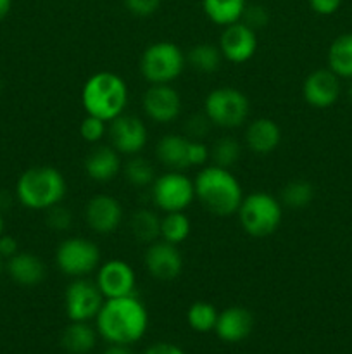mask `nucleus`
<instances>
[{"label":"nucleus","mask_w":352,"mask_h":354,"mask_svg":"<svg viewBox=\"0 0 352 354\" xmlns=\"http://www.w3.org/2000/svg\"><path fill=\"white\" fill-rule=\"evenodd\" d=\"M97 332L110 344L140 341L148 328V311L135 296L106 299L97 315Z\"/></svg>","instance_id":"obj_1"},{"label":"nucleus","mask_w":352,"mask_h":354,"mask_svg":"<svg viewBox=\"0 0 352 354\" xmlns=\"http://www.w3.org/2000/svg\"><path fill=\"white\" fill-rule=\"evenodd\" d=\"M195 199L202 204L206 211L219 218H228L237 214L242 201L244 189L231 169L221 166H204L193 180Z\"/></svg>","instance_id":"obj_2"},{"label":"nucleus","mask_w":352,"mask_h":354,"mask_svg":"<svg viewBox=\"0 0 352 354\" xmlns=\"http://www.w3.org/2000/svg\"><path fill=\"white\" fill-rule=\"evenodd\" d=\"M68 183L64 175L52 166H35L21 173L16 183V197L31 211H47L64 201Z\"/></svg>","instance_id":"obj_3"},{"label":"nucleus","mask_w":352,"mask_h":354,"mask_svg":"<svg viewBox=\"0 0 352 354\" xmlns=\"http://www.w3.org/2000/svg\"><path fill=\"white\" fill-rule=\"evenodd\" d=\"M81 104L86 114L110 123L114 118L121 116L128 106L126 82L116 73H95L83 85Z\"/></svg>","instance_id":"obj_4"},{"label":"nucleus","mask_w":352,"mask_h":354,"mask_svg":"<svg viewBox=\"0 0 352 354\" xmlns=\"http://www.w3.org/2000/svg\"><path fill=\"white\" fill-rule=\"evenodd\" d=\"M237 214L245 234L264 239L275 234L282 225L283 204L268 192H252L244 197Z\"/></svg>","instance_id":"obj_5"},{"label":"nucleus","mask_w":352,"mask_h":354,"mask_svg":"<svg viewBox=\"0 0 352 354\" xmlns=\"http://www.w3.org/2000/svg\"><path fill=\"white\" fill-rule=\"evenodd\" d=\"M186 54L173 41H155L140 57V73L150 85H171L182 76Z\"/></svg>","instance_id":"obj_6"},{"label":"nucleus","mask_w":352,"mask_h":354,"mask_svg":"<svg viewBox=\"0 0 352 354\" xmlns=\"http://www.w3.org/2000/svg\"><path fill=\"white\" fill-rule=\"evenodd\" d=\"M251 113V102L242 90L235 86H219L207 93L204 102V114L211 124L233 130L247 121Z\"/></svg>","instance_id":"obj_7"},{"label":"nucleus","mask_w":352,"mask_h":354,"mask_svg":"<svg viewBox=\"0 0 352 354\" xmlns=\"http://www.w3.org/2000/svg\"><path fill=\"white\" fill-rule=\"evenodd\" d=\"M55 265L71 279L88 277L100 266V251L97 244L85 237H69L55 251Z\"/></svg>","instance_id":"obj_8"},{"label":"nucleus","mask_w":352,"mask_h":354,"mask_svg":"<svg viewBox=\"0 0 352 354\" xmlns=\"http://www.w3.org/2000/svg\"><path fill=\"white\" fill-rule=\"evenodd\" d=\"M152 201L155 206L164 213H175V211H185L195 199V187L193 180L183 171H173L161 176H155L152 183Z\"/></svg>","instance_id":"obj_9"},{"label":"nucleus","mask_w":352,"mask_h":354,"mask_svg":"<svg viewBox=\"0 0 352 354\" xmlns=\"http://www.w3.org/2000/svg\"><path fill=\"white\" fill-rule=\"evenodd\" d=\"M104 301L106 297L100 292L97 282L86 277L72 279L64 294L66 315L71 322H90L97 318Z\"/></svg>","instance_id":"obj_10"},{"label":"nucleus","mask_w":352,"mask_h":354,"mask_svg":"<svg viewBox=\"0 0 352 354\" xmlns=\"http://www.w3.org/2000/svg\"><path fill=\"white\" fill-rule=\"evenodd\" d=\"M110 145L121 156H137L145 149L148 140V130L140 118L133 114H121L110 121L109 128Z\"/></svg>","instance_id":"obj_11"},{"label":"nucleus","mask_w":352,"mask_h":354,"mask_svg":"<svg viewBox=\"0 0 352 354\" xmlns=\"http://www.w3.org/2000/svg\"><path fill=\"white\" fill-rule=\"evenodd\" d=\"M97 286L106 299L135 296L137 275L123 259H109L97 268Z\"/></svg>","instance_id":"obj_12"},{"label":"nucleus","mask_w":352,"mask_h":354,"mask_svg":"<svg viewBox=\"0 0 352 354\" xmlns=\"http://www.w3.org/2000/svg\"><path fill=\"white\" fill-rule=\"evenodd\" d=\"M144 265L152 279L161 280V282H171L182 275L183 256L178 245L159 239V241L148 244L144 254Z\"/></svg>","instance_id":"obj_13"},{"label":"nucleus","mask_w":352,"mask_h":354,"mask_svg":"<svg viewBox=\"0 0 352 354\" xmlns=\"http://www.w3.org/2000/svg\"><path fill=\"white\" fill-rule=\"evenodd\" d=\"M257 31L247 26L244 21H238L230 26H224L217 47L226 61L233 62V64H242L254 57L257 52Z\"/></svg>","instance_id":"obj_14"},{"label":"nucleus","mask_w":352,"mask_h":354,"mask_svg":"<svg viewBox=\"0 0 352 354\" xmlns=\"http://www.w3.org/2000/svg\"><path fill=\"white\" fill-rule=\"evenodd\" d=\"M141 106L152 121L168 124L182 114V97L173 85H150L145 90Z\"/></svg>","instance_id":"obj_15"},{"label":"nucleus","mask_w":352,"mask_h":354,"mask_svg":"<svg viewBox=\"0 0 352 354\" xmlns=\"http://www.w3.org/2000/svg\"><path fill=\"white\" fill-rule=\"evenodd\" d=\"M85 221L90 230L99 235H109L119 228L123 221V207L113 196L99 194L86 203Z\"/></svg>","instance_id":"obj_16"},{"label":"nucleus","mask_w":352,"mask_h":354,"mask_svg":"<svg viewBox=\"0 0 352 354\" xmlns=\"http://www.w3.org/2000/svg\"><path fill=\"white\" fill-rule=\"evenodd\" d=\"M302 95L311 107H331L340 97V78L331 69H316L304 80Z\"/></svg>","instance_id":"obj_17"},{"label":"nucleus","mask_w":352,"mask_h":354,"mask_svg":"<svg viewBox=\"0 0 352 354\" xmlns=\"http://www.w3.org/2000/svg\"><path fill=\"white\" fill-rule=\"evenodd\" d=\"M254 328V317L248 310L242 306L226 308L219 313L214 332L224 342H242L251 335Z\"/></svg>","instance_id":"obj_18"},{"label":"nucleus","mask_w":352,"mask_h":354,"mask_svg":"<svg viewBox=\"0 0 352 354\" xmlns=\"http://www.w3.org/2000/svg\"><path fill=\"white\" fill-rule=\"evenodd\" d=\"M123 169L121 154L113 145H99L85 159V173L97 183H109Z\"/></svg>","instance_id":"obj_19"},{"label":"nucleus","mask_w":352,"mask_h":354,"mask_svg":"<svg viewBox=\"0 0 352 354\" xmlns=\"http://www.w3.org/2000/svg\"><path fill=\"white\" fill-rule=\"evenodd\" d=\"M282 142V130L271 118H257L251 121L245 130V144L248 151L257 156H268L278 149Z\"/></svg>","instance_id":"obj_20"},{"label":"nucleus","mask_w":352,"mask_h":354,"mask_svg":"<svg viewBox=\"0 0 352 354\" xmlns=\"http://www.w3.org/2000/svg\"><path fill=\"white\" fill-rule=\"evenodd\" d=\"M7 273L21 287H35L43 282L47 275L43 261L33 252H17L7 259Z\"/></svg>","instance_id":"obj_21"},{"label":"nucleus","mask_w":352,"mask_h":354,"mask_svg":"<svg viewBox=\"0 0 352 354\" xmlns=\"http://www.w3.org/2000/svg\"><path fill=\"white\" fill-rule=\"evenodd\" d=\"M155 156L166 168L183 171L190 168V138L185 135H166L155 145Z\"/></svg>","instance_id":"obj_22"},{"label":"nucleus","mask_w":352,"mask_h":354,"mask_svg":"<svg viewBox=\"0 0 352 354\" xmlns=\"http://www.w3.org/2000/svg\"><path fill=\"white\" fill-rule=\"evenodd\" d=\"M247 6V0H202L207 19L223 28L242 21Z\"/></svg>","instance_id":"obj_23"},{"label":"nucleus","mask_w":352,"mask_h":354,"mask_svg":"<svg viewBox=\"0 0 352 354\" xmlns=\"http://www.w3.org/2000/svg\"><path fill=\"white\" fill-rule=\"evenodd\" d=\"M97 332L88 322H71L62 332L61 344L69 354H88L95 348Z\"/></svg>","instance_id":"obj_24"},{"label":"nucleus","mask_w":352,"mask_h":354,"mask_svg":"<svg viewBox=\"0 0 352 354\" xmlns=\"http://www.w3.org/2000/svg\"><path fill=\"white\" fill-rule=\"evenodd\" d=\"M328 69L340 80H352V31L331 41L328 48Z\"/></svg>","instance_id":"obj_25"},{"label":"nucleus","mask_w":352,"mask_h":354,"mask_svg":"<svg viewBox=\"0 0 352 354\" xmlns=\"http://www.w3.org/2000/svg\"><path fill=\"white\" fill-rule=\"evenodd\" d=\"M131 235L138 242L152 244L161 239V218L150 209H138L130 218Z\"/></svg>","instance_id":"obj_26"},{"label":"nucleus","mask_w":352,"mask_h":354,"mask_svg":"<svg viewBox=\"0 0 352 354\" xmlns=\"http://www.w3.org/2000/svg\"><path fill=\"white\" fill-rule=\"evenodd\" d=\"M223 54H221L219 47L213 44H199L193 45L186 54V62L192 66L195 71L204 73V75H211L216 73L221 68L223 62Z\"/></svg>","instance_id":"obj_27"},{"label":"nucleus","mask_w":352,"mask_h":354,"mask_svg":"<svg viewBox=\"0 0 352 354\" xmlns=\"http://www.w3.org/2000/svg\"><path fill=\"white\" fill-rule=\"evenodd\" d=\"M190 232H192V223L185 211L164 213V216L161 218V239L169 244H182L190 237Z\"/></svg>","instance_id":"obj_28"},{"label":"nucleus","mask_w":352,"mask_h":354,"mask_svg":"<svg viewBox=\"0 0 352 354\" xmlns=\"http://www.w3.org/2000/svg\"><path fill=\"white\" fill-rule=\"evenodd\" d=\"M314 196H316V190H314L313 183L306 182V180H293L283 187L280 203L289 209H304L313 203Z\"/></svg>","instance_id":"obj_29"},{"label":"nucleus","mask_w":352,"mask_h":354,"mask_svg":"<svg viewBox=\"0 0 352 354\" xmlns=\"http://www.w3.org/2000/svg\"><path fill=\"white\" fill-rule=\"evenodd\" d=\"M217 317H219V311L216 310V306L206 301H197L186 311V322H188L190 327L195 332H211L216 327Z\"/></svg>","instance_id":"obj_30"},{"label":"nucleus","mask_w":352,"mask_h":354,"mask_svg":"<svg viewBox=\"0 0 352 354\" xmlns=\"http://www.w3.org/2000/svg\"><path fill=\"white\" fill-rule=\"evenodd\" d=\"M123 173L124 178L130 185L133 187H148L154 183L155 180V171L152 168L150 162L147 159L140 158V156H131V159H128L123 166Z\"/></svg>","instance_id":"obj_31"},{"label":"nucleus","mask_w":352,"mask_h":354,"mask_svg":"<svg viewBox=\"0 0 352 354\" xmlns=\"http://www.w3.org/2000/svg\"><path fill=\"white\" fill-rule=\"evenodd\" d=\"M211 149V161L213 165L228 168L235 166L242 156V147L233 137H221L214 142Z\"/></svg>","instance_id":"obj_32"},{"label":"nucleus","mask_w":352,"mask_h":354,"mask_svg":"<svg viewBox=\"0 0 352 354\" xmlns=\"http://www.w3.org/2000/svg\"><path fill=\"white\" fill-rule=\"evenodd\" d=\"M107 133V121L100 120V118L86 114L83 118L81 124H79V135L88 144H99Z\"/></svg>","instance_id":"obj_33"},{"label":"nucleus","mask_w":352,"mask_h":354,"mask_svg":"<svg viewBox=\"0 0 352 354\" xmlns=\"http://www.w3.org/2000/svg\"><path fill=\"white\" fill-rule=\"evenodd\" d=\"M47 213V225L48 228H52V230L55 232H64V230H69L72 225V213L68 209V207L62 206L61 204H57V206L50 207V209L45 211Z\"/></svg>","instance_id":"obj_34"},{"label":"nucleus","mask_w":352,"mask_h":354,"mask_svg":"<svg viewBox=\"0 0 352 354\" xmlns=\"http://www.w3.org/2000/svg\"><path fill=\"white\" fill-rule=\"evenodd\" d=\"M242 21H244L247 26H251L252 30L257 31L269 23V12L266 7L257 6V3H255V6H247Z\"/></svg>","instance_id":"obj_35"},{"label":"nucleus","mask_w":352,"mask_h":354,"mask_svg":"<svg viewBox=\"0 0 352 354\" xmlns=\"http://www.w3.org/2000/svg\"><path fill=\"white\" fill-rule=\"evenodd\" d=\"M162 0H124V7L128 12L137 17L154 16L161 7Z\"/></svg>","instance_id":"obj_36"},{"label":"nucleus","mask_w":352,"mask_h":354,"mask_svg":"<svg viewBox=\"0 0 352 354\" xmlns=\"http://www.w3.org/2000/svg\"><path fill=\"white\" fill-rule=\"evenodd\" d=\"M209 128L211 121L207 120L206 114H195L186 121V137L192 138V140H202L206 133H209Z\"/></svg>","instance_id":"obj_37"},{"label":"nucleus","mask_w":352,"mask_h":354,"mask_svg":"<svg viewBox=\"0 0 352 354\" xmlns=\"http://www.w3.org/2000/svg\"><path fill=\"white\" fill-rule=\"evenodd\" d=\"M342 6V0H309V7L320 16H331Z\"/></svg>","instance_id":"obj_38"},{"label":"nucleus","mask_w":352,"mask_h":354,"mask_svg":"<svg viewBox=\"0 0 352 354\" xmlns=\"http://www.w3.org/2000/svg\"><path fill=\"white\" fill-rule=\"evenodd\" d=\"M17 252H19V244H17L16 239L7 234L0 235V258L9 259Z\"/></svg>","instance_id":"obj_39"},{"label":"nucleus","mask_w":352,"mask_h":354,"mask_svg":"<svg viewBox=\"0 0 352 354\" xmlns=\"http://www.w3.org/2000/svg\"><path fill=\"white\" fill-rule=\"evenodd\" d=\"M145 354H185L178 346L169 344V342H157V344L150 346L145 351Z\"/></svg>","instance_id":"obj_40"},{"label":"nucleus","mask_w":352,"mask_h":354,"mask_svg":"<svg viewBox=\"0 0 352 354\" xmlns=\"http://www.w3.org/2000/svg\"><path fill=\"white\" fill-rule=\"evenodd\" d=\"M102 354H133V351L126 344H110Z\"/></svg>","instance_id":"obj_41"},{"label":"nucleus","mask_w":352,"mask_h":354,"mask_svg":"<svg viewBox=\"0 0 352 354\" xmlns=\"http://www.w3.org/2000/svg\"><path fill=\"white\" fill-rule=\"evenodd\" d=\"M10 9H12V0H0V23L9 16Z\"/></svg>","instance_id":"obj_42"},{"label":"nucleus","mask_w":352,"mask_h":354,"mask_svg":"<svg viewBox=\"0 0 352 354\" xmlns=\"http://www.w3.org/2000/svg\"><path fill=\"white\" fill-rule=\"evenodd\" d=\"M3 230H6V221H3L2 213H0V235H3Z\"/></svg>","instance_id":"obj_43"},{"label":"nucleus","mask_w":352,"mask_h":354,"mask_svg":"<svg viewBox=\"0 0 352 354\" xmlns=\"http://www.w3.org/2000/svg\"><path fill=\"white\" fill-rule=\"evenodd\" d=\"M349 97H351L352 100V80H351V85H349Z\"/></svg>","instance_id":"obj_44"},{"label":"nucleus","mask_w":352,"mask_h":354,"mask_svg":"<svg viewBox=\"0 0 352 354\" xmlns=\"http://www.w3.org/2000/svg\"><path fill=\"white\" fill-rule=\"evenodd\" d=\"M2 261H3V259L0 258V275H2V270H3V265H2Z\"/></svg>","instance_id":"obj_45"}]
</instances>
